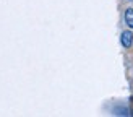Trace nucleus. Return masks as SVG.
Returning <instances> with one entry per match:
<instances>
[{
  "label": "nucleus",
  "instance_id": "2",
  "mask_svg": "<svg viewBox=\"0 0 133 117\" xmlns=\"http://www.w3.org/2000/svg\"><path fill=\"white\" fill-rule=\"evenodd\" d=\"M123 20H125V24H127L130 29H133V8H127V10H125Z\"/></svg>",
  "mask_w": 133,
  "mask_h": 117
},
{
  "label": "nucleus",
  "instance_id": "1",
  "mask_svg": "<svg viewBox=\"0 0 133 117\" xmlns=\"http://www.w3.org/2000/svg\"><path fill=\"white\" fill-rule=\"evenodd\" d=\"M120 42L125 49H130L131 44H133V32L131 31H123L120 34Z\"/></svg>",
  "mask_w": 133,
  "mask_h": 117
}]
</instances>
